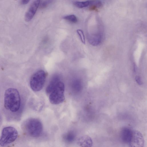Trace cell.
I'll list each match as a JSON object with an SVG mask.
<instances>
[{"mask_svg":"<svg viewBox=\"0 0 147 147\" xmlns=\"http://www.w3.org/2000/svg\"><path fill=\"white\" fill-rule=\"evenodd\" d=\"M18 132L14 127L9 126L4 127L0 138V145L4 146L14 141L16 139Z\"/></svg>","mask_w":147,"mask_h":147,"instance_id":"obj_5","label":"cell"},{"mask_svg":"<svg viewBox=\"0 0 147 147\" xmlns=\"http://www.w3.org/2000/svg\"><path fill=\"white\" fill-rule=\"evenodd\" d=\"M78 143L80 147H92L93 141L90 137L88 135H84L79 138Z\"/></svg>","mask_w":147,"mask_h":147,"instance_id":"obj_9","label":"cell"},{"mask_svg":"<svg viewBox=\"0 0 147 147\" xmlns=\"http://www.w3.org/2000/svg\"><path fill=\"white\" fill-rule=\"evenodd\" d=\"M77 32L80 37L81 42L84 44H85V36L83 31L81 29H78L77 30Z\"/></svg>","mask_w":147,"mask_h":147,"instance_id":"obj_14","label":"cell"},{"mask_svg":"<svg viewBox=\"0 0 147 147\" xmlns=\"http://www.w3.org/2000/svg\"><path fill=\"white\" fill-rule=\"evenodd\" d=\"M50 1H44L41 2L40 4V7L42 8H45L47 6L48 4Z\"/></svg>","mask_w":147,"mask_h":147,"instance_id":"obj_15","label":"cell"},{"mask_svg":"<svg viewBox=\"0 0 147 147\" xmlns=\"http://www.w3.org/2000/svg\"><path fill=\"white\" fill-rule=\"evenodd\" d=\"M92 1H76L74 3V5L77 7L82 8L88 7L90 5Z\"/></svg>","mask_w":147,"mask_h":147,"instance_id":"obj_12","label":"cell"},{"mask_svg":"<svg viewBox=\"0 0 147 147\" xmlns=\"http://www.w3.org/2000/svg\"><path fill=\"white\" fill-rule=\"evenodd\" d=\"M88 40L90 44L93 46H97L101 42V35L99 34H89L88 36Z\"/></svg>","mask_w":147,"mask_h":147,"instance_id":"obj_11","label":"cell"},{"mask_svg":"<svg viewBox=\"0 0 147 147\" xmlns=\"http://www.w3.org/2000/svg\"><path fill=\"white\" fill-rule=\"evenodd\" d=\"M21 100L19 93L16 89L10 88L5 91L4 105L5 108L13 112L17 111L20 106Z\"/></svg>","mask_w":147,"mask_h":147,"instance_id":"obj_1","label":"cell"},{"mask_svg":"<svg viewBox=\"0 0 147 147\" xmlns=\"http://www.w3.org/2000/svg\"><path fill=\"white\" fill-rule=\"evenodd\" d=\"M23 130L28 136L34 138L40 136L43 131V126L41 121L36 118H29L23 123Z\"/></svg>","mask_w":147,"mask_h":147,"instance_id":"obj_2","label":"cell"},{"mask_svg":"<svg viewBox=\"0 0 147 147\" xmlns=\"http://www.w3.org/2000/svg\"><path fill=\"white\" fill-rule=\"evenodd\" d=\"M76 137V134L74 130H70L64 134L62 136L63 141L67 144H70L73 142Z\"/></svg>","mask_w":147,"mask_h":147,"instance_id":"obj_10","label":"cell"},{"mask_svg":"<svg viewBox=\"0 0 147 147\" xmlns=\"http://www.w3.org/2000/svg\"><path fill=\"white\" fill-rule=\"evenodd\" d=\"M65 85L63 82L60 81L51 89L49 94L50 102L54 105L62 103L65 99Z\"/></svg>","mask_w":147,"mask_h":147,"instance_id":"obj_3","label":"cell"},{"mask_svg":"<svg viewBox=\"0 0 147 147\" xmlns=\"http://www.w3.org/2000/svg\"><path fill=\"white\" fill-rule=\"evenodd\" d=\"M30 1L28 0H22L21 1V3L22 4H26L28 3Z\"/></svg>","mask_w":147,"mask_h":147,"instance_id":"obj_17","label":"cell"},{"mask_svg":"<svg viewBox=\"0 0 147 147\" xmlns=\"http://www.w3.org/2000/svg\"><path fill=\"white\" fill-rule=\"evenodd\" d=\"M63 18L73 23H76L78 21L77 18L74 15H70L65 16L63 17Z\"/></svg>","mask_w":147,"mask_h":147,"instance_id":"obj_13","label":"cell"},{"mask_svg":"<svg viewBox=\"0 0 147 147\" xmlns=\"http://www.w3.org/2000/svg\"><path fill=\"white\" fill-rule=\"evenodd\" d=\"M40 1V0H35L31 3L25 15L26 21L29 22L33 18L39 6Z\"/></svg>","mask_w":147,"mask_h":147,"instance_id":"obj_7","label":"cell"},{"mask_svg":"<svg viewBox=\"0 0 147 147\" xmlns=\"http://www.w3.org/2000/svg\"><path fill=\"white\" fill-rule=\"evenodd\" d=\"M128 144L130 147H143L144 139L142 133L138 130L133 131Z\"/></svg>","mask_w":147,"mask_h":147,"instance_id":"obj_6","label":"cell"},{"mask_svg":"<svg viewBox=\"0 0 147 147\" xmlns=\"http://www.w3.org/2000/svg\"><path fill=\"white\" fill-rule=\"evenodd\" d=\"M133 131L128 127H124L122 129L120 133V137L123 142L129 143L132 135Z\"/></svg>","mask_w":147,"mask_h":147,"instance_id":"obj_8","label":"cell"},{"mask_svg":"<svg viewBox=\"0 0 147 147\" xmlns=\"http://www.w3.org/2000/svg\"><path fill=\"white\" fill-rule=\"evenodd\" d=\"M136 81L137 83L139 85L142 84V82L140 77L138 76H136L135 78Z\"/></svg>","mask_w":147,"mask_h":147,"instance_id":"obj_16","label":"cell"},{"mask_svg":"<svg viewBox=\"0 0 147 147\" xmlns=\"http://www.w3.org/2000/svg\"><path fill=\"white\" fill-rule=\"evenodd\" d=\"M46 77V73L42 70H40L35 73L30 80V84L31 89L35 92L41 90L44 85Z\"/></svg>","mask_w":147,"mask_h":147,"instance_id":"obj_4","label":"cell"}]
</instances>
